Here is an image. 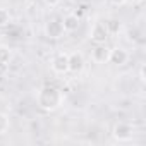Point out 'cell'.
<instances>
[{
    "mask_svg": "<svg viewBox=\"0 0 146 146\" xmlns=\"http://www.w3.org/2000/svg\"><path fill=\"white\" fill-rule=\"evenodd\" d=\"M36 103L41 110L53 112L62 107L64 103V93L57 86H43L36 93Z\"/></svg>",
    "mask_w": 146,
    "mask_h": 146,
    "instance_id": "6da1fadb",
    "label": "cell"
},
{
    "mask_svg": "<svg viewBox=\"0 0 146 146\" xmlns=\"http://www.w3.org/2000/svg\"><path fill=\"white\" fill-rule=\"evenodd\" d=\"M113 137L117 141H131L132 136H134V127L131 124H125V122H119L113 125V131H112Z\"/></svg>",
    "mask_w": 146,
    "mask_h": 146,
    "instance_id": "7a4b0ae2",
    "label": "cell"
},
{
    "mask_svg": "<svg viewBox=\"0 0 146 146\" xmlns=\"http://www.w3.org/2000/svg\"><path fill=\"white\" fill-rule=\"evenodd\" d=\"M67 57H69V72H72V74H79V72H83L86 62H84V55L81 52L67 53Z\"/></svg>",
    "mask_w": 146,
    "mask_h": 146,
    "instance_id": "3957f363",
    "label": "cell"
},
{
    "mask_svg": "<svg viewBox=\"0 0 146 146\" xmlns=\"http://www.w3.org/2000/svg\"><path fill=\"white\" fill-rule=\"evenodd\" d=\"M108 36H110V35H108V31H107V28H105L103 23H95V24H93V28H91V31H90V40H91L93 43H96V45L105 43Z\"/></svg>",
    "mask_w": 146,
    "mask_h": 146,
    "instance_id": "277c9868",
    "label": "cell"
},
{
    "mask_svg": "<svg viewBox=\"0 0 146 146\" xmlns=\"http://www.w3.org/2000/svg\"><path fill=\"white\" fill-rule=\"evenodd\" d=\"M52 70L57 72V74H65V72H69V57H67V53L60 52L52 58Z\"/></svg>",
    "mask_w": 146,
    "mask_h": 146,
    "instance_id": "5b68a950",
    "label": "cell"
},
{
    "mask_svg": "<svg viewBox=\"0 0 146 146\" xmlns=\"http://www.w3.org/2000/svg\"><path fill=\"white\" fill-rule=\"evenodd\" d=\"M45 35H46L48 38H52V40H58V38H62V35H64L62 21H58V19H52V21H48V23L45 24Z\"/></svg>",
    "mask_w": 146,
    "mask_h": 146,
    "instance_id": "8992f818",
    "label": "cell"
},
{
    "mask_svg": "<svg viewBox=\"0 0 146 146\" xmlns=\"http://www.w3.org/2000/svg\"><path fill=\"white\" fill-rule=\"evenodd\" d=\"M127 60H129V53H127L125 48H122V46L110 48V57H108L110 64H113V65H124Z\"/></svg>",
    "mask_w": 146,
    "mask_h": 146,
    "instance_id": "52a82bcc",
    "label": "cell"
},
{
    "mask_svg": "<svg viewBox=\"0 0 146 146\" xmlns=\"http://www.w3.org/2000/svg\"><path fill=\"white\" fill-rule=\"evenodd\" d=\"M108 57H110V48L105 43H100V45H96L93 48V53H91L93 62H96V64H107Z\"/></svg>",
    "mask_w": 146,
    "mask_h": 146,
    "instance_id": "ba28073f",
    "label": "cell"
},
{
    "mask_svg": "<svg viewBox=\"0 0 146 146\" xmlns=\"http://www.w3.org/2000/svg\"><path fill=\"white\" fill-rule=\"evenodd\" d=\"M79 24H81V17H78L76 14H67V16L62 19L64 33H74V31H78Z\"/></svg>",
    "mask_w": 146,
    "mask_h": 146,
    "instance_id": "9c48e42d",
    "label": "cell"
},
{
    "mask_svg": "<svg viewBox=\"0 0 146 146\" xmlns=\"http://www.w3.org/2000/svg\"><path fill=\"white\" fill-rule=\"evenodd\" d=\"M105 28H107L108 35H117V33L122 29V24H120V21H119V19H115V17H110V19L105 23Z\"/></svg>",
    "mask_w": 146,
    "mask_h": 146,
    "instance_id": "30bf717a",
    "label": "cell"
},
{
    "mask_svg": "<svg viewBox=\"0 0 146 146\" xmlns=\"http://www.w3.org/2000/svg\"><path fill=\"white\" fill-rule=\"evenodd\" d=\"M14 53H12V48L7 46V45H0V64H9L12 60Z\"/></svg>",
    "mask_w": 146,
    "mask_h": 146,
    "instance_id": "8fae6325",
    "label": "cell"
},
{
    "mask_svg": "<svg viewBox=\"0 0 146 146\" xmlns=\"http://www.w3.org/2000/svg\"><path fill=\"white\" fill-rule=\"evenodd\" d=\"M11 127V120H9V115L4 113V112H0V136L5 134Z\"/></svg>",
    "mask_w": 146,
    "mask_h": 146,
    "instance_id": "7c38bea8",
    "label": "cell"
},
{
    "mask_svg": "<svg viewBox=\"0 0 146 146\" xmlns=\"http://www.w3.org/2000/svg\"><path fill=\"white\" fill-rule=\"evenodd\" d=\"M11 23V16L5 9H0V28H4Z\"/></svg>",
    "mask_w": 146,
    "mask_h": 146,
    "instance_id": "4fadbf2b",
    "label": "cell"
},
{
    "mask_svg": "<svg viewBox=\"0 0 146 146\" xmlns=\"http://www.w3.org/2000/svg\"><path fill=\"white\" fill-rule=\"evenodd\" d=\"M139 81L141 83H146V65L144 64L139 67Z\"/></svg>",
    "mask_w": 146,
    "mask_h": 146,
    "instance_id": "5bb4252c",
    "label": "cell"
},
{
    "mask_svg": "<svg viewBox=\"0 0 146 146\" xmlns=\"http://www.w3.org/2000/svg\"><path fill=\"white\" fill-rule=\"evenodd\" d=\"M108 2H110L112 5H124V4L129 2V0H108Z\"/></svg>",
    "mask_w": 146,
    "mask_h": 146,
    "instance_id": "9a60e30c",
    "label": "cell"
},
{
    "mask_svg": "<svg viewBox=\"0 0 146 146\" xmlns=\"http://www.w3.org/2000/svg\"><path fill=\"white\" fill-rule=\"evenodd\" d=\"M7 69H9V64H0V78L7 72Z\"/></svg>",
    "mask_w": 146,
    "mask_h": 146,
    "instance_id": "2e32d148",
    "label": "cell"
},
{
    "mask_svg": "<svg viewBox=\"0 0 146 146\" xmlns=\"http://www.w3.org/2000/svg\"><path fill=\"white\" fill-rule=\"evenodd\" d=\"M60 2H62V0H45V4L50 5V7H55V5H58Z\"/></svg>",
    "mask_w": 146,
    "mask_h": 146,
    "instance_id": "e0dca14e",
    "label": "cell"
},
{
    "mask_svg": "<svg viewBox=\"0 0 146 146\" xmlns=\"http://www.w3.org/2000/svg\"><path fill=\"white\" fill-rule=\"evenodd\" d=\"M134 2H136V4H141V2H144V0H134Z\"/></svg>",
    "mask_w": 146,
    "mask_h": 146,
    "instance_id": "ac0fdd59",
    "label": "cell"
}]
</instances>
